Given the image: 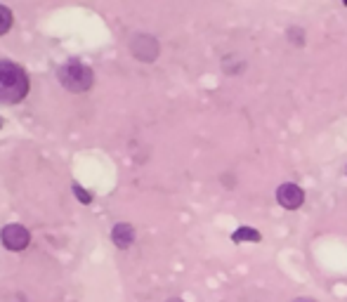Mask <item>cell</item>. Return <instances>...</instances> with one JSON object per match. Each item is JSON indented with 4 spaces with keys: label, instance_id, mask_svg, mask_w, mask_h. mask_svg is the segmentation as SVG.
<instances>
[{
    "label": "cell",
    "instance_id": "12",
    "mask_svg": "<svg viewBox=\"0 0 347 302\" xmlns=\"http://www.w3.org/2000/svg\"><path fill=\"white\" fill-rule=\"evenodd\" d=\"M165 302H184V300H180V298H170V300H165Z\"/></svg>",
    "mask_w": 347,
    "mask_h": 302
},
{
    "label": "cell",
    "instance_id": "6",
    "mask_svg": "<svg viewBox=\"0 0 347 302\" xmlns=\"http://www.w3.org/2000/svg\"><path fill=\"white\" fill-rule=\"evenodd\" d=\"M111 238H113V243L118 246V248H130L132 246V241H135V229L126 224V222H118L113 229H111Z\"/></svg>",
    "mask_w": 347,
    "mask_h": 302
},
{
    "label": "cell",
    "instance_id": "11",
    "mask_svg": "<svg viewBox=\"0 0 347 302\" xmlns=\"http://www.w3.org/2000/svg\"><path fill=\"white\" fill-rule=\"evenodd\" d=\"M293 302H316V300H312V298H295Z\"/></svg>",
    "mask_w": 347,
    "mask_h": 302
},
{
    "label": "cell",
    "instance_id": "5",
    "mask_svg": "<svg viewBox=\"0 0 347 302\" xmlns=\"http://www.w3.org/2000/svg\"><path fill=\"white\" fill-rule=\"evenodd\" d=\"M130 50H132V54H135L140 62H154V59L158 57V40H156L154 36L140 33V36L132 38Z\"/></svg>",
    "mask_w": 347,
    "mask_h": 302
},
{
    "label": "cell",
    "instance_id": "2",
    "mask_svg": "<svg viewBox=\"0 0 347 302\" xmlns=\"http://www.w3.org/2000/svg\"><path fill=\"white\" fill-rule=\"evenodd\" d=\"M59 83L71 92H88L95 83V73H92L90 66H85L83 62L73 59V62H66L62 69H59Z\"/></svg>",
    "mask_w": 347,
    "mask_h": 302
},
{
    "label": "cell",
    "instance_id": "1",
    "mask_svg": "<svg viewBox=\"0 0 347 302\" xmlns=\"http://www.w3.org/2000/svg\"><path fill=\"white\" fill-rule=\"evenodd\" d=\"M29 76L15 62H0V102L19 104L29 95Z\"/></svg>",
    "mask_w": 347,
    "mask_h": 302
},
{
    "label": "cell",
    "instance_id": "8",
    "mask_svg": "<svg viewBox=\"0 0 347 302\" xmlns=\"http://www.w3.org/2000/svg\"><path fill=\"white\" fill-rule=\"evenodd\" d=\"M10 26H12V12H10V7L0 5V36L7 33Z\"/></svg>",
    "mask_w": 347,
    "mask_h": 302
},
{
    "label": "cell",
    "instance_id": "14",
    "mask_svg": "<svg viewBox=\"0 0 347 302\" xmlns=\"http://www.w3.org/2000/svg\"><path fill=\"white\" fill-rule=\"evenodd\" d=\"M345 173H347V168H345Z\"/></svg>",
    "mask_w": 347,
    "mask_h": 302
},
{
    "label": "cell",
    "instance_id": "3",
    "mask_svg": "<svg viewBox=\"0 0 347 302\" xmlns=\"http://www.w3.org/2000/svg\"><path fill=\"white\" fill-rule=\"evenodd\" d=\"M0 241H2V246L7 250H24L29 243H31V234L26 227H21V224H7V227H2L0 231Z\"/></svg>",
    "mask_w": 347,
    "mask_h": 302
},
{
    "label": "cell",
    "instance_id": "10",
    "mask_svg": "<svg viewBox=\"0 0 347 302\" xmlns=\"http://www.w3.org/2000/svg\"><path fill=\"white\" fill-rule=\"evenodd\" d=\"M73 194L78 196V198H80V201H83V203H90V201H92V196H90V194H85V191H83V187H80V184H73Z\"/></svg>",
    "mask_w": 347,
    "mask_h": 302
},
{
    "label": "cell",
    "instance_id": "9",
    "mask_svg": "<svg viewBox=\"0 0 347 302\" xmlns=\"http://www.w3.org/2000/svg\"><path fill=\"white\" fill-rule=\"evenodd\" d=\"M286 36H288V40L295 43V45H302V43H305V31H302V29H298V26L288 29V31H286Z\"/></svg>",
    "mask_w": 347,
    "mask_h": 302
},
{
    "label": "cell",
    "instance_id": "7",
    "mask_svg": "<svg viewBox=\"0 0 347 302\" xmlns=\"http://www.w3.org/2000/svg\"><path fill=\"white\" fill-rule=\"evenodd\" d=\"M262 236H260V231L251 229V227H238L234 234H232V241L234 243H241V241H260Z\"/></svg>",
    "mask_w": 347,
    "mask_h": 302
},
{
    "label": "cell",
    "instance_id": "4",
    "mask_svg": "<svg viewBox=\"0 0 347 302\" xmlns=\"http://www.w3.org/2000/svg\"><path fill=\"white\" fill-rule=\"evenodd\" d=\"M276 201H279V206L286 208V210H298V208L305 203V191H302L298 184H293V182H284V184L276 189Z\"/></svg>",
    "mask_w": 347,
    "mask_h": 302
},
{
    "label": "cell",
    "instance_id": "13",
    "mask_svg": "<svg viewBox=\"0 0 347 302\" xmlns=\"http://www.w3.org/2000/svg\"><path fill=\"white\" fill-rule=\"evenodd\" d=\"M0 125H2V121H0Z\"/></svg>",
    "mask_w": 347,
    "mask_h": 302
}]
</instances>
